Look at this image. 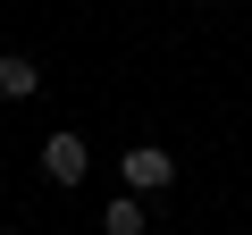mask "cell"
<instances>
[{
    "instance_id": "1",
    "label": "cell",
    "mask_w": 252,
    "mask_h": 235,
    "mask_svg": "<svg viewBox=\"0 0 252 235\" xmlns=\"http://www.w3.org/2000/svg\"><path fill=\"white\" fill-rule=\"evenodd\" d=\"M118 176H126V193H168V185H177V160H168L160 143H126Z\"/></svg>"
},
{
    "instance_id": "2",
    "label": "cell",
    "mask_w": 252,
    "mask_h": 235,
    "mask_svg": "<svg viewBox=\"0 0 252 235\" xmlns=\"http://www.w3.org/2000/svg\"><path fill=\"white\" fill-rule=\"evenodd\" d=\"M84 168H93L84 135H76V126H59V135L42 143V176H51V185H84Z\"/></svg>"
},
{
    "instance_id": "3",
    "label": "cell",
    "mask_w": 252,
    "mask_h": 235,
    "mask_svg": "<svg viewBox=\"0 0 252 235\" xmlns=\"http://www.w3.org/2000/svg\"><path fill=\"white\" fill-rule=\"evenodd\" d=\"M0 92H9V101H34V92H42V67H34L26 51H9V59H0Z\"/></svg>"
},
{
    "instance_id": "4",
    "label": "cell",
    "mask_w": 252,
    "mask_h": 235,
    "mask_svg": "<svg viewBox=\"0 0 252 235\" xmlns=\"http://www.w3.org/2000/svg\"><path fill=\"white\" fill-rule=\"evenodd\" d=\"M101 235H143V193H118L101 210Z\"/></svg>"
}]
</instances>
